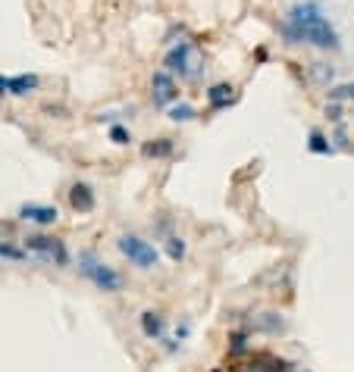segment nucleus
<instances>
[{
	"label": "nucleus",
	"mask_w": 354,
	"mask_h": 372,
	"mask_svg": "<svg viewBox=\"0 0 354 372\" xmlns=\"http://www.w3.org/2000/svg\"><path fill=\"white\" fill-rule=\"evenodd\" d=\"M0 260H6V263H25V260H32V256H29V250H25L22 244L0 241Z\"/></svg>",
	"instance_id": "obj_15"
},
{
	"label": "nucleus",
	"mask_w": 354,
	"mask_h": 372,
	"mask_svg": "<svg viewBox=\"0 0 354 372\" xmlns=\"http://www.w3.org/2000/svg\"><path fill=\"white\" fill-rule=\"evenodd\" d=\"M22 247L29 250V256H32V260H38V263H48V266H60V269L69 266V247H66L63 238L35 232V235H25Z\"/></svg>",
	"instance_id": "obj_4"
},
{
	"label": "nucleus",
	"mask_w": 354,
	"mask_h": 372,
	"mask_svg": "<svg viewBox=\"0 0 354 372\" xmlns=\"http://www.w3.org/2000/svg\"><path fill=\"white\" fill-rule=\"evenodd\" d=\"M138 326H142V335L148 338V341H163V335H166V316L157 313V310H144V313L138 316Z\"/></svg>",
	"instance_id": "obj_9"
},
{
	"label": "nucleus",
	"mask_w": 354,
	"mask_h": 372,
	"mask_svg": "<svg viewBox=\"0 0 354 372\" xmlns=\"http://www.w3.org/2000/svg\"><path fill=\"white\" fill-rule=\"evenodd\" d=\"M166 116H170L172 123H191V119L198 116V110L191 104H172V106H166Z\"/></svg>",
	"instance_id": "obj_17"
},
{
	"label": "nucleus",
	"mask_w": 354,
	"mask_h": 372,
	"mask_svg": "<svg viewBox=\"0 0 354 372\" xmlns=\"http://www.w3.org/2000/svg\"><path fill=\"white\" fill-rule=\"evenodd\" d=\"M229 354L232 357H238V354H245V350H248V331H232L229 335Z\"/></svg>",
	"instance_id": "obj_18"
},
{
	"label": "nucleus",
	"mask_w": 354,
	"mask_h": 372,
	"mask_svg": "<svg viewBox=\"0 0 354 372\" xmlns=\"http://www.w3.org/2000/svg\"><path fill=\"white\" fill-rule=\"evenodd\" d=\"M16 216L22 222H32V226H38V228H48V226H57L60 209L50 207V204H22Z\"/></svg>",
	"instance_id": "obj_7"
},
{
	"label": "nucleus",
	"mask_w": 354,
	"mask_h": 372,
	"mask_svg": "<svg viewBox=\"0 0 354 372\" xmlns=\"http://www.w3.org/2000/svg\"><path fill=\"white\" fill-rule=\"evenodd\" d=\"M163 244H166V256H170L172 263H182V260H185V254H189V244H185V241L179 238V235H170V238H166Z\"/></svg>",
	"instance_id": "obj_16"
},
{
	"label": "nucleus",
	"mask_w": 354,
	"mask_h": 372,
	"mask_svg": "<svg viewBox=\"0 0 354 372\" xmlns=\"http://www.w3.org/2000/svg\"><path fill=\"white\" fill-rule=\"evenodd\" d=\"M69 207L76 209L79 216H82V213H91V209L97 207V194H95V188H91L88 181H76V185L69 188Z\"/></svg>",
	"instance_id": "obj_8"
},
{
	"label": "nucleus",
	"mask_w": 354,
	"mask_h": 372,
	"mask_svg": "<svg viewBox=\"0 0 354 372\" xmlns=\"http://www.w3.org/2000/svg\"><path fill=\"white\" fill-rule=\"evenodd\" d=\"M326 119H332V123H342V106L329 104V106H326Z\"/></svg>",
	"instance_id": "obj_22"
},
{
	"label": "nucleus",
	"mask_w": 354,
	"mask_h": 372,
	"mask_svg": "<svg viewBox=\"0 0 354 372\" xmlns=\"http://www.w3.org/2000/svg\"><path fill=\"white\" fill-rule=\"evenodd\" d=\"M76 266H79V275L88 279L91 285H95L97 291H104V294H119V291L125 288V275L119 273L116 266H110L107 260H101L95 250H82L79 260H76Z\"/></svg>",
	"instance_id": "obj_2"
},
{
	"label": "nucleus",
	"mask_w": 354,
	"mask_h": 372,
	"mask_svg": "<svg viewBox=\"0 0 354 372\" xmlns=\"http://www.w3.org/2000/svg\"><path fill=\"white\" fill-rule=\"evenodd\" d=\"M336 141H339V147H342V151H348V132H345V125H339V132H336Z\"/></svg>",
	"instance_id": "obj_23"
},
{
	"label": "nucleus",
	"mask_w": 354,
	"mask_h": 372,
	"mask_svg": "<svg viewBox=\"0 0 354 372\" xmlns=\"http://www.w3.org/2000/svg\"><path fill=\"white\" fill-rule=\"evenodd\" d=\"M329 100H354V85L329 88Z\"/></svg>",
	"instance_id": "obj_20"
},
{
	"label": "nucleus",
	"mask_w": 354,
	"mask_h": 372,
	"mask_svg": "<svg viewBox=\"0 0 354 372\" xmlns=\"http://www.w3.org/2000/svg\"><path fill=\"white\" fill-rule=\"evenodd\" d=\"M110 141L113 144H132V132L125 125H110Z\"/></svg>",
	"instance_id": "obj_19"
},
{
	"label": "nucleus",
	"mask_w": 354,
	"mask_h": 372,
	"mask_svg": "<svg viewBox=\"0 0 354 372\" xmlns=\"http://www.w3.org/2000/svg\"><path fill=\"white\" fill-rule=\"evenodd\" d=\"M151 100L154 106H172L179 100V85L170 69H157L151 76Z\"/></svg>",
	"instance_id": "obj_6"
},
{
	"label": "nucleus",
	"mask_w": 354,
	"mask_h": 372,
	"mask_svg": "<svg viewBox=\"0 0 354 372\" xmlns=\"http://www.w3.org/2000/svg\"><path fill=\"white\" fill-rule=\"evenodd\" d=\"M38 85H41V78H38L35 72H22V76L10 78V94L13 97H25V94L38 91Z\"/></svg>",
	"instance_id": "obj_12"
},
{
	"label": "nucleus",
	"mask_w": 354,
	"mask_h": 372,
	"mask_svg": "<svg viewBox=\"0 0 354 372\" xmlns=\"http://www.w3.org/2000/svg\"><path fill=\"white\" fill-rule=\"evenodd\" d=\"M254 329L266 331V335H279V331L285 329V319L279 313H260L257 319H254Z\"/></svg>",
	"instance_id": "obj_14"
},
{
	"label": "nucleus",
	"mask_w": 354,
	"mask_h": 372,
	"mask_svg": "<svg viewBox=\"0 0 354 372\" xmlns=\"http://www.w3.org/2000/svg\"><path fill=\"white\" fill-rule=\"evenodd\" d=\"M282 32H285V38H289L292 44L307 41L313 47H323V50H339L336 29L329 25V19H323V13H320L317 4L295 6V10L289 13V19H285Z\"/></svg>",
	"instance_id": "obj_1"
},
{
	"label": "nucleus",
	"mask_w": 354,
	"mask_h": 372,
	"mask_svg": "<svg viewBox=\"0 0 354 372\" xmlns=\"http://www.w3.org/2000/svg\"><path fill=\"white\" fill-rule=\"evenodd\" d=\"M116 250L125 256V260L132 263V266L138 269H154L160 263V250L151 244V241H144L142 235H119L116 238Z\"/></svg>",
	"instance_id": "obj_5"
},
{
	"label": "nucleus",
	"mask_w": 354,
	"mask_h": 372,
	"mask_svg": "<svg viewBox=\"0 0 354 372\" xmlns=\"http://www.w3.org/2000/svg\"><path fill=\"white\" fill-rule=\"evenodd\" d=\"M207 104H210V110H226V106L236 104V88H232L229 82H219V85H210L207 88Z\"/></svg>",
	"instance_id": "obj_10"
},
{
	"label": "nucleus",
	"mask_w": 354,
	"mask_h": 372,
	"mask_svg": "<svg viewBox=\"0 0 354 372\" xmlns=\"http://www.w3.org/2000/svg\"><path fill=\"white\" fill-rule=\"evenodd\" d=\"M0 94H10V78L0 76Z\"/></svg>",
	"instance_id": "obj_24"
},
{
	"label": "nucleus",
	"mask_w": 354,
	"mask_h": 372,
	"mask_svg": "<svg viewBox=\"0 0 354 372\" xmlns=\"http://www.w3.org/2000/svg\"><path fill=\"white\" fill-rule=\"evenodd\" d=\"M172 151H176V141L172 138H151L142 144L144 160H166V157H172Z\"/></svg>",
	"instance_id": "obj_11"
},
{
	"label": "nucleus",
	"mask_w": 354,
	"mask_h": 372,
	"mask_svg": "<svg viewBox=\"0 0 354 372\" xmlns=\"http://www.w3.org/2000/svg\"><path fill=\"white\" fill-rule=\"evenodd\" d=\"M163 66L170 72H176L179 78H185V82H201L204 76V53L198 50L195 41H179L176 47H172L170 53H166Z\"/></svg>",
	"instance_id": "obj_3"
},
{
	"label": "nucleus",
	"mask_w": 354,
	"mask_h": 372,
	"mask_svg": "<svg viewBox=\"0 0 354 372\" xmlns=\"http://www.w3.org/2000/svg\"><path fill=\"white\" fill-rule=\"evenodd\" d=\"M311 76H313V82H329V78H332V69H329L326 63H313Z\"/></svg>",
	"instance_id": "obj_21"
},
{
	"label": "nucleus",
	"mask_w": 354,
	"mask_h": 372,
	"mask_svg": "<svg viewBox=\"0 0 354 372\" xmlns=\"http://www.w3.org/2000/svg\"><path fill=\"white\" fill-rule=\"evenodd\" d=\"M307 151L317 153V157H332V153H336V147L329 144V138H326L320 128H313V132L307 135Z\"/></svg>",
	"instance_id": "obj_13"
}]
</instances>
